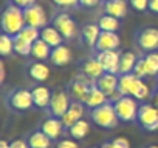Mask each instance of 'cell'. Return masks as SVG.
Wrapping results in <instances>:
<instances>
[{"instance_id":"obj_6","label":"cell","mask_w":158,"mask_h":148,"mask_svg":"<svg viewBox=\"0 0 158 148\" xmlns=\"http://www.w3.org/2000/svg\"><path fill=\"white\" fill-rule=\"evenodd\" d=\"M70 105H71V97H70L68 93L60 91V90L53 91L51 102H50V107H48L53 117H59V119H60V117L68 111Z\"/></svg>"},{"instance_id":"obj_43","label":"cell","mask_w":158,"mask_h":148,"mask_svg":"<svg viewBox=\"0 0 158 148\" xmlns=\"http://www.w3.org/2000/svg\"><path fill=\"white\" fill-rule=\"evenodd\" d=\"M149 10L155 14H158V0H149Z\"/></svg>"},{"instance_id":"obj_12","label":"cell","mask_w":158,"mask_h":148,"mask_svg":"<svg viewBox=\"0 0 158 148\" xmlns=\"http://www.w3.org/2000/svg\"><path fill=\"white\" fill-rule=\"evenodd\" d=\"M84 105L85 103H82V102H76V100L71 102L68 111L60 117V120H62V123H64L65 128H71L76 122H79V120L82 119V116L85 113L84 111Z\"/></svg>"},{"instance_id":"obj_22","label":"cell","mask_w":158,"mask_h":148,"mask_svg":"<svg viewBox=\"0 0 158 148\" xmlns=\"http://www.w3.org/2000/svg\"><path fill=\"white\" fill-rule=\"evenodd\" d=\"M31 93H33L34 105H36L37 108H47V107H50L53 93H51L47 87H36Z\"/></svg>"},{"instance_id":"obj_44","label":"cell","mask_w":158,"mask_h":148,"mask_svg":"<svg viewBox=\"0 0 158 148\" xmlns=\"http://www.w3.org/2000/svg\"><path fill=\"white\" fill-rule=\"evenodd\" d=\"M5 80V65L0 62V82Z\"/></svg>"},{"instance_id":"obj_1","label":"cell","mask_w":158,"mask_h":148,"mask_svg":"<svg viewBox=\"0 0 158 148\" xmlns=\"http://www.w3.org/2000/svg\"><path fill=\"white\" fill-rule=\"evenodd\" d=\"M27 25V20H25V13L22 8L16 6V5H8L3 11V16H2V28H3V33L16 37Z\"/></svg>"},{"instance_id":"obj_2","label":"cell","mask_w":158,"mask_h":148,"mask_svg":"<svg viewBox=\"0 0 158 148\" xmlns=\"http://www.w3.org/2000/svg\"><path fill=\"white\" fill-rule=\"evenodd\" d=\"M90 117H92V122L95 125H98L99 128H106V130H112L118 125L119 122V117L116 114V110H115V105L113 103H104L98 108H93L92 113H90Z\"/></svg>"},{"instance_id":"obj_25","label":"cell","mask_w":158,"mask_h":148,"mask_svg":"<svg viewBox=\"0 0 158 148\" xmlns=\"http://www.w3.org/2000/svg\"><path fill=\"white\" fill-rule=\"evenodd\" d=\"M51 49H53V48H51L45 40L39 39V40H36V42L33 43L31 56L34 57V60H45V59H48V57L51 56Z\"/></svg>"},{"instance_id":"obj_8","label":"cell","mask_w":158,"mask_h":148,"mask_svg":"<svg viewBox=\"0 0 158 148\" xmlns=\"http://www.w3.org/2000/svg\"><path fill=\"white\" fill-rule=\"evenodd\" d=\"M96 59L102 63L106 72H112V74H118L119 72V66H121V54L116 49L112 51H99L96 54Z\"/></svg>"},{"instance_id":"obj_21","label":"cell","mask_w":158,"mask_h":148,"mask_svg":"<svg viewBox=\"0 0 158 148\" xmlns=\"http://www.w3.org/2000/svg\"><path fill=\"white\" fill-rule=\"evenodd\" d=\"M40 39L45 40L51 48H56V46L62 45L64 36L56 29V26H45L40 29Z\"/></svg>"},{"instance_id":"obj_32","label":"cell","mask_w":158,"mask_h":148,"mask_svg":"<svg viewBox=\"0 0 158 148\" xmlns=\"http://www.w3.org/2000/svg\"><path fill=\"white\" fill-rule=\"evenodd\" d=\"M31 49H33V43L27 42L20 36L14 37V53L16 54H19V56H30Z\"/></svg>"},{"instance_id":"obj_26","label":"cell","mask_w":158,"mask_h":148,"mask_svg":"<svg viewBox=\"0 0 158 148\" xmlns=\"http://www.w3.org/2000/svg\"><path fill=\"white\" fill-rule=\"evenodd\" d=\"M130 96H132V97H135L136 100L144 102L146 99H149V96H150V90H149L147 84H146L143 79L136 77V79H135V84H133V88H132V94H130Z\"/></svg>"},{"instance_id":"obj_17","label":"cell","mask_w":158,"mask_h":148,"mask_svg":"<svg viewBox=\"0 0 158 148\" xmlns=\"http://www.w3.org/2000/svg\"><path fill=\"white\" fill-rule=\"evenodd\" d=\"M104 13L110 14L116 19H123L127 14V2L126 0H106L104 2Z\"/></svg>"},{"instance_id":"obj_39","label":"cell","mask_w":158,"mask_h":148,"mask_svg":"<svg viewBox=\"0 0 158 148\" xmlns=\"http://www.w3.org/2000/svg\"><path fill=\"white\" fill-rule=\"evenodd\" d=\"M53 2L60 8H74L79 5V0H53Z\"/></svg>"},{"instance_id":"obj_46","label":"cell","mask_w":158,"mask_h":148,"mask_svg":"<svg viewBox=\"0 0 158 148\" xmlns=\"http://www.w3.org/2000/svg\"><path fill=\"white\" fill-rule=\"evenodd\" d=\"M10 145H11V143H8L6 140H2V142H0V148H10Z\"/></svg>"},{"instance_id":"obj_27","label":"cell","mask_w":158,"mask_h":148,"mask_svg":"<svg viewBox=\"0 0 158 148\" xmlns=\"http://www.w3.org/2000/svg\"><path fill=\"white\" fill-rule=\"evenodd\" d=\"M135 79H136L135 74H121L119 76V84H118V93L121 96H130L133 84H135Z\"/></svg>"},{"instance_id":"obj_33","label":"cell","mask_w":158,"mask_h":148,"mask_svg":"<svg viewBox=\"0 0 158 148\" xmlns=\"http://www.w3.org/2000/svg\"><path fill=\"white\" fill-rule=\"evenodd\" d=\"M14 51V37L3 33L0 36V54L2 56H10Z\"/></svg>"},{"instance_id":"obj_30","label":"cell","mask_w":158,"mask_h":148,"mask_svg":"<svg viewBox=\"0 0 158 148\" xmlns=\"http://www.w3.org/2000/svg\"><path fill=\"white\" fill-rule=\"evenodd\" d=\"M89 131H90V125H89V122L84 120V119H81L79 122H76L71 128H68V133H70V136H71L74 140L84 139Z\"/></svg>"},{"instance_id":"obj_28","label":"cell","mask_w":158,"mask_h":148,"mask_svg":"<svg viewBox=\"0 0 158 148\" xmlns=\"http://www.w3.org/2000/svg\"><path fill=\"white\" fill-rule=\"evenodd\" d=\"M138 59L133 53L127 51L124 54H121V66H119V74H130L133 72L135 69V65H136Z\"/></svg>"},{"instance_id":"obj_19","label":"cell","mask_w":158,"mask_h":148,"mask_svg":"<svg viewBox=\"0 0 158 148\" xmlns=\"http://www.w3.org/2000/svg\"><path fill=\"white\" fill-rule=\"evenodd\" d=\"M107 100H109L107 94H106L104 91H101V90L98 88V85L95 84V85H92V88H90V91H89L87 99H85L84 103H85L89 108L93 110V108H98V107L107 103Z\"/></svg>"},{"instance_id":"obj_40","label":"cell","mask_w":158,"mask_h":148,"mask_svg":"<svg viewBox=\"0 0 158 148\" xmlns=\"http://www.w3.org/2000/svg\"><path fill=\"white\" fill-rule=\"evenodd\" d=\"M11 3L19 6V8H22V10H27L28 6L36 3V0H11Z\"/></svg>"},{"instance_id":"obj_41","label":"cell","mask_w":158,"mask_h":148,"mask_svg":"<svg viewBox=\"0 0 158 148\" xmlns=\"http://www.w3.org/2000/svg\"><path fill=\"white\" fill-rule=\"evenodd\" d=\"M10 148H30V143L25 142V140H22V139H17V140L11 142Z\"/></svg>"},{"instance_id":"obj_24","label":"cell","mask_w":158,"mask_h":148,"mask_svg":"<svg viewBox=\"0 0 158 148\" xmlns=\"http://www.w3.org/2000/svg\"><path fill=\"white\" fill-rule=\"evenodd\" d=\"M27 142L30 143V148H50L53 140L40 130V131H33Z\"/></svg>"},{"instance_id":"obj_13","label":"cell","mask_w":158,"mask_h":148,"mask_svg":"<svg viewBox=\"0 0 158 148\" xmlns=\"http://www.w3.org/2000/svg\"><path fill=\"white\" fill-rule=\"evenodd\" d=\"M118 84H119V77L116 74L112 72H106L104 76H101L96 80V85L101 91H104L107 94V97H112L113 94L118 93Z\"/></svg>"},{"instance_id":"obj_31","label":"cell","mask_w":158,"mask_h":148,"mask_svg":"<svg viewBox=\"0 0 158 148\" xmlns=\"http://www.w3.org/2000/svg\"><path fill=\"white\" fill-rule=\"evenodd\" d=\"M99 28L101 31H109V33H116L118 28H119V19L110 16V14H104L101 19H99Z\"/></svg>"},{"instance_id":"obj_18","label":"cell","mask_w":158,"mask_h":148,"mask_svg":"<svg viewBox=\"0 0 158 148\" xmlns=\"http://www.w3.org/2000/svg\"><path fill=\"white\" fill-rule=\"evenodd\" d=\"M50 60L56 66H65V65H68L71 62V51H70V48L65 46V45H59V46L53 48L51 49Z\"/></svg>"},{"instance_id":"obj_7","label":"cell","mask_w":158,"mask_h":148,"mask_svg":"<svg viewBox=\"0 0 158 148\" xmlns=\"http://www.w3.org/2000/svg\"><path fill=\"white\" fill-rule=\"evenodd\" d=\"M53 26H56V29H57V31L64 36V39H67V40L76 37V34H77V26H76L74 20H73L68 14H65V13H60V14H57V16L54 17Z\"/></svg>"},{"instance_id":"obj_35","label":"cell","mask_w":158,"mask_h":148,"mask_svg":"<svg viewBox=\"0 0 158 148\" xmlns=\"http://www.w3.org/2000/svg\"><path fill=\"white\" fill-rule=\"evenodd\" d=\"M101 148H130V143H129V140L126 137H116L112 142L104 143Z\"/></svg>"},{"instance_id":"obj_10","label":"cell","mask_w":158,"mask_h":148,"mask_svg":"<svg viewBox=\"0 0 158 148\" xmlns=\"http://www.w3.org/2000/svg\"><path fill=\"white\" fill-rule=\"evenodd\" d=\"M25 13V20H27V25H31V26H36L39 29L45 28L47 26V14L44 11V8L37 3L28 6L27 10H23Z\"/></svg>"},{"instance_id":"obj_3","label":"cell","mask_w":158,"mask_h":148,"mask_svg":"<svg viewBox=\"0 0 158 148\" xmlns=\"http://www.w3.org/2000/svg\"><path fill=\"white\" fill-rule=\"evenodd\" d=\"M113 105H115V110H116V114H118L119 120H123V122H133V120H136L139 105H138V100L135 97L123 96Z\"/></svg>"},{"instance_id":"obj_23","label":"cell","mask_w":158,"mask_h":148,"mask_svg":"<svg viewBox=\"0 0 158 148\" xmlns=\"http://www.w3.org/2000/svg\"><path fill=\"white\" fill-rule=\"evenodd\" d=\"M28 74L31 79L37 82H45L50 77V68L42 62H33L28 68Z\"/></svg>"},{"instance_id":"obj_34","label":"cell","mask_w":158,"mask_h":148,"mask_svg":"<svg viewBox=\"0 0 158 148\" xmlns=\"http://www.w3.org/2000/svg\"><path fill=\"white\" fill-rule=\"evenodd\" d=\"M17 36H20L22 39H25V40L30 42V43H34L36 40L40 39V29L36 28V26H31V25H25V28H23Z\"/></svg>"},{"instance_id":"obj_36","label":"cell","mask_w":158,"mask_h":148,"mask_svg":"<svg viewBox=\"0 0 158 148\" xmlns=\"http://www.w3.org/2000/svg\"><path fill=\"white\" fill-rule=\"evenodd\" d=\"M133 74L136 77H139V79H144V77H147V74H146V68H144V60H143V57L141 59H138V62H136V65H135V69H133Z\"/></svg>"},{"instance_id":"obj_29","label":"cell","mask_w":158,"mask_h":148,"mask_svg":"<svg viewBox=\"0 0 158 148\" xmlns=\"http://www.w3.org/2000/svg\"><path fill=\"white\" fill-rule=\"evenodd\" d=\"M144 68H146V74L149 76H158V53H147L144 57Z\"/></svg>"},{"instance_id":"obj_5","label":"cell","mask_w":158,"mask_h":148,"mask_svg":"<svg viewBox=\"0 0 158 148\" xmlns=\"http://www.w3.org/2000/svg\"><path fill=\"white\" fill-rule=\"evenodd\" d=\"M95 84H96V80L87 77L85 74H79V76L76 77V80L70 84L68 94H70V97L73 100L84 103L85 99H87V94H89V91L92 88V85H95Z\"/></svg>"},{"instance_id":"obj_38","label":"cell","mask_w":158,"mask_h":148,"mask_svg":"<svg viewBox=\"0 0 158 148\" xmlns=\"http://www.w3.org/2000/svg\"><path fill=\"white\" fill-rule=\"evenodd\" d=\"M56 148H79V145L74 139H62L57 142Z\"/></svg>"},{"instance_id":"obj_16","label":"cell","mask_w":158,"mask_h":148,"mask_svg":"<svg viewBox=\"0 0 158 148\" xmlns=\"http://www.w3.org/2000/svg\"><path fill=\"white\" fill-rule=\"evenodd\" d=\"M64 123L59 117H50L47 120H44L42 123V131L51 139V140H56L60 137L62 131H64Z\"/></svg>"},{"instance_id":"obj_45","label":"cell","mask_w":158,"mask_h":148,"mask_svg":"<svg viewBox=\"0 0 158 148\" xmlns=\"http://www.w3.org/2000/svg\"><path fill=\"white\" fill-rule=\"evenodd\" d=\"M152 103L158 108V90H156V93L153 94V97H152Z\"/></svg>"},{"instance_id":"obj_14","label":"cell","mask_w":158,"mask_h":148,"mask_svg":"<svg viewBox=\"0 0 158 148\" xmlns=\"http://www.w3.org/2000/svg\"><path fill=\"white\" fill-rule=\"evenodd\" d=\"M118 46H119V36L116 33L101 31L95 48L99 53V51H112V49H116Z\"/></svg>"},{"instance_id":"obj_15","label":"cell","mask_w":158,"mask_h":148,"mask_svg":"<svg viewBox=\"0 0 158 148\" xmlns=\"http://www.w3.org/2000/svg\"><path fill=\"white\" fill-rule=\"evenodd\" d=\"M81 71H82V74H85L87 77H90L93 80H98L101 76H104V74H106V69H104L102 63L96 57L85 60L82 63V66H81Z\"/></svg>"},{"instance_id":"obj_11","label":"cell","mask_w":158,"mask_h":148,"mask_svg":"<svg viewBox=\"0 0 158 148\" xmlns=\"http://www.w3.org/2000/svg\"><path fill=\"white\" fill-rule=\"evenodd\" d=\"M138 45L141 49L147 53H153L158 49V29L156 28H144L138 34Z\"/></svg>"},{"instance_id":"obj_37","label":"cell","mask_w":158,"mask_h":148,"mask_svg":"<svg viewBox=\"0 0 158 148\" xmlns=\"http://www.w3.org/2000/svg\"><path fill=\"white\" fill-rule=\"evenodd\" d=\"M129 3L136 11H146L149 8V0H129Z\"/></svg>"},{"instance_id":"obj_20","label":"cell","mask_w":158,"mask_h":148,"mask_svg":"<svg viewBox=\"0 0 158 148\" xmlns=\"http://www.w3.org/2000/svg\"><path fill=\"white\" fill-rule=\"evenodd\" d=\"M99 34H101V28H99V25H95V23L85 25L82 28V31H81L82 42L87 46H96V42L99 39Z\"/></svg>"},{"instance_id":"obj_4","label":"cell","mask_w":158,"mask_h":148,"mask_svg":"<svg viewBox=\"0 0 158 148\" xmlns=\"http://www.w3.org/2000/svg\"><path fill=\"white\" fill-rule=\"evenodd\" d=\"M138 123L146 131L158 130V108L153 103H141L138 110Z\"/></svg>"},{"instance_id":"obj_9","label":"cell","mask_w":158,"mask_h":148,"mask_svg":"<svg viewBox=\"0 0 158 148\" xmlns=\"http://www.w3.org/2000/svg\"><path fill=\"white\" fill-rule=\"evenodd\" d=\"M10 105H11V108H14L17 111L30 110L34 105L33 93L28 91V90H17V91L11 93V96H10Z\"/></svg>"},{"instance_id":"obj_47","label":"cell","mask_w":158,"mask_h":148,"mask_svg":"<svg viewBox=\"0 0 158 148\" xmlns=\"http://www.w3.org/2000/svg\"><path fill=\"white\" fill-rule=\"evenodd\" d=\"M147 148H158V145H150V146H147Z\"/></svg>"},{"instance_id":"obj_42","label":"cell","mask_w":158,"mask_h":148,"mask_svg":"<svg viewBox=\"0 0 158 148\" xmlns=\"http://www.w3.org/2000/svg\"><path fill=\"white\" fill-rule=\"evenodd\" d=\"M99 3V0H79V5L84 8H93Z\"/></svg>"}]
</instances>
